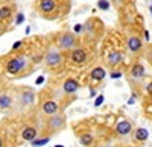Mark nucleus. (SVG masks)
<instances>
[{
  "label": "nucleus",
  "instance_id": "f257e3e1",
  "mask_svg": "<svg viewBox=\"0 0 152 147\" xmlns=\"http://www.w3.org/2000/svg\"><path fill=\"white\" fill-rule=\"evenodd\" d=\"M46 127H47L49 133H58V132H61L62 129L66 127V115L59 112L56 115L49 117L47 121H46Z\"/></svg>",
  "mask_w": 152,
  "mask_h": 147
},
{
  "label": "nucleus",
  "instance_id": "f03ea898",
  "mask_svg": "<svg viewBox=\"0 0 152 147\" xmlns=\"http://www.w3.org/2000/svg\"><path fill=\"white\" fill-rule=\"evenodd\" d=\"M26 68V59L21 56H14L6 62V73L8 75H18Z\"/></svg>",
  "mask_w": 152,
  "mask_h": 147
},
{
  "label": "nucleus",
  "instance_id": "7ed1b4c3",
  "mask_svg": "<svg viewBox=\"0 0 152 147\" xmlns=\"http://www.w3.org/2000/svg\"><path fill=\"white\" fill-rule=\"evenodd\" d=\"M62 61H64V58H62L61 52L56 50V49H50V50L47 52V55H46L44 64L49 68H56V67H59L62 64Z\"/></svg>",
  "mask_w": 152,
  "mask_h": 147
},
{
  "label": "nucleus",
  "instance_id": "20e7f679",
  "mask_svg": "<svg viewBox=\"0 0 152 147\" xmlns=\"http://www.w3.org/2000/svg\"><path fill=\"white\" fill-rule=\"evenodd\" d=\"M18 102H20L21 106H32L35 103V93H34V90L24 87L20 91V94H18Z\"/></svg>",
  "mask_w": 152,
  "mask_h": 147
},
{
  "label": "nucleus",
  "instance_id": "39448f33",
  "mask_svg": "<svg viewBox=\"0 0 152 147\" xmlns=\"http://www.w3.org/2000/svg\"><path fill=\"white\" fill-rule=\"evenodd\" d=\"M58 46H59V49H62V50H70V49L75 50V46H76L75 35H72V33L61 35L59 40H58Z\"/></svg>",
  "mask_w": 152,
  "mask_h": 147
},
{
  "label": "nucleus",
  "instance_id": "423d86ee",
  "mask_svg": "<svg viewBox=\"0 0 152 147\" xmlns=\"http://www.w3.org/2000/svg\"><path fill=\"white\" fill-rule=\"evenodd\" d=\"M41 112L47 117L56 115V114H59V105L55 100H46L41 105Z\"/></svg>",
  "mask_w": 152,
  "mask_h": 147
},
{
  "label": "nucleus",
  "instance_id": "0eeeda50",
  "mask_svg": "<svg viewBox=\"0 0 152 147\" xmlns=\"http://www.w3.org/2000/svg\"><path fill=\"white\" fill-rule=\"evenodd\" d=\"M37 138H38V129L35 126H26V127H23V130H21V140L23 141L32 143Z\"/></svg>",
  "mask_w": 152,
  "mask_h": 147
},
{
  "label": "nucleus",
  "instance_id": "6e6552de",
  "mask_svg": "<svg viewBox=\"0 0 152 147\" xmlns=\"http://www.w3.org/2000/svg\"><path fill=\"white\" fill-rule=\"evenodd\" d=\"M15 103L14 96H11L8 93H0V111H6V109H11Z\"/></svg>",
  "mask_w": 152,
  "mask_h": 147
},
{
  "label": "nucleus",
  "instance_id": "1a4fd4ad",
  "mask_svg": "<svg viewBox=\"0 0 152 147\" xmlns=\"http://www.w3.org/2000/svg\"><path fill=\"white\" fill-rule=\"evenodd\" d=\"M70 59H72L73 64L82 65L87 61V52L84 50V49H75V50L72 52V55H70Z\"/></svg>",
  "mask_w": 152,
  "mask_h": 147
},
{
  "label": "nucleus",
  "instance_id": "9d476101",
  "mask_svg": "<svg viewBox=\"0 0 152 147\" xmlns=\"http://www.w3.org/2000/svg\"><path fill=\"white\" fill-rule=\"evenodd\" d=\"M132 130V123L128 120H120L117 121V125H116V132L119 133L120 137H125V135H129Z\"/></svg>",
  "mask_w": 152,
  "mask_h": 147
},
{
  "label": "nucleus",
  "instance_id": "9b49d317",
  "mask_svg": "<svg viewBox=\"0 0 152 147\" xmlns=\"http://www.w3.org/2000/svg\"><path fill=\"white\" fill-rule=\"evenodd\" d=\"M78 90H79V83H78V80L73 79V77L66 79L64 83H62V91H64L66 94H75Z\"/></svg>",
  "mask_w": 152,
  "mask_h": 147
},
{
  "label": "nucleus",
  "instance_id": "f8f14e48",
  "mask_svg": "<svg viewBox=\"0 0 152 147\" xmlns=\"http://www.w3.org/2000/svg\"><path fill=\"white\" fill-rule=\"evenodd\" d=\"M40 11L43 14H50L52 11H55L56 8V2L55 0H40Z\"/></svg>",
  "mask_w": 152,
  "mask_h": 147
},
{
  "label": "nucleus",
  "instance_id": "ddd939ff",
  "mask_svg": "<svg viewBox=\"0 0 152 147\" xmlns=\"http://www.w3.org/2000/svg\"><path fill=\"white\" fill-rule=\"evenodd\" d=\"M108 64L110 65H119L122 61H123V53L119 52V50H111L108 53Z\"/></svg>",
  "mask_w": 152,
  "mask_h": 147
},
{
  "label": "nucleus",
  "instance_id": "4468645a",
  "mask_svg": "<svg viewBox=\"0 0 152 147\" xmlns=\"http://www.w3.org/2000/svg\"><path fill=\"white\" fill-rule=\"evenodd\" d=\"M105 76H107V71H105L102 67H94V68L90 71V79H91V80H96V82L102 80Z\"/></svg>",
  "mask_w": 152,
  "mask_h": 147
},
{
  "label": "nucleus",
  "instance_id": "2eb2a0df",
  "mask_svg": "<svg viewBox=\"0 0 152 147\" xmlns=\"http://www.w3.org/2000/svg\"><path fill=\"white\" fill-rule=\"evenodd\" d=\"M131 77L138 80L145 77V67L142 64H134V67L131 68Z\"/></svg>",
  "mask_w": 152,
  "mask_h": 147
},
{
  "label": "nucleus",
  "instance_id": "dca6fc26",
  "mask_svg": "<svg viewBox=\"0 0 152 147\" xmlns=\"http://www.w3.org/2000/svg\"><path fill=\"white\" fill-rule=\"evenodd\" d=\"M128 49L131 52H138L142 49V40L138 38V36H129L128 38Z\"/></svg>",
  "mask_w": 152,
  "mask_h": 147
},
{
  "label": "nucleus",
  "instance_id": "f3484780",
  "mask_svg": "<svg viewBox=\"0 0 152 147\" xmlns=\"http://www.w3.org/2000/svg\"><path fill=\"white\" fill-rule=\"evenodd\" d=\"M148 137H149V132H148V129H145V127H138V129H135V132H134V138H135L137 141H140V143L146 141Z\"/></svg>",
  "mask_w": 152,
  "mask_h": 147
},
{
  "label": "nucleus",
  "instance_id": "a211bd4d",
  "mask_svg": "<svg viewBox=\"0 0 152 147\" xmlns=\"http://www.w3.org/2000/svg\"><path fill=\"white\" fill-rule=\"evenodd\" d=\"M12 12H14V9H12V6L9 5H5V6H0V20H8L12 17Z\"/></svg>",
  "mask_w": 152,
  "mask_h": 147
},
{
  "label": "nucleus",
  "instance_id": "6ab92c4d",
  "mask_svg": "<svg viewBox=\"0 0 152 147\" xmlns=\"http://www.w3.org/2000/svg\"><path fill=\"white\" fill-rule=\"evenodd\" d=\"M93 141H94V137L91 135V133H82V135L79 137V143L84 146V147H90L91 144H93Z\"/></svg>",
  "mask_w": 152,
  "mask_h": 147
},
{
  "label": "nucleus",
  "instance_id": "aec40b11",
  "mask_svg": "<svg viewBox=\"0 0 152 147\" xmlns=\"http://www.w3.org/2000/svg\"><path fill=\"white\" fill-rule=\"evenodd\" d=\"M49 141H50V137H44V138H37V140H34L31 144H32V147H41V146L47 144Z\"/></svg>",
  "mask_w": 152,
  "mask_h": 147
},
{
  "label": "nucleus",
  "instance_id": "412c9836",
  "mask_svg": "<svg viewBox=\"0 0 152 147\" xmlns=\"http://www.w3.org/2000/svg\"><path fill=\"white\" fill-rule=\"evenodd\" d=\"M97 8L102 9V11H108L110 9V2H108V0H99V2H97Z\"/></svg>",
  "mask_w": 152,
  "mask_h": 147
},
{
  "label": "nucleus",
  "instance_id": "4be33fe9",
  "mask_svg": "<svg viewBox=\"0 0 152 147\" xmlns=\"http://www.w3.org/2000/svg\"><path fill=\"white\" fill-rule=\"evenodd\" d=\"M102 103H104V96H102V94H99V96L96 97V100H94V106L97 108V106H100Z\"/></svg>",
  "mask_w": 152,
  "mask_h": 147
},
{
  "label": "nucleus",
  "instance_id": "5701e85b",
  "mask_svg": "<svg viewBox=\"0 0 152 147\" xmlns=\"http://www.w3.org/2000/svg\"><path fill=\"white\" fill-rule=\"evenodd\" d=\"M24 20V15L21 14V12H20V14H17V20H15V24H20L21 21Z\"/></svg>",
  "mask_w": 152,
  "mask_h": 147
},
{
  "label": "nucleus",
  "instance_id": "b1692460",
  "mask_svg": "<svg viewBox=\"0 0 152 147\" xmlns=\"http://www.w3.org/2000/svg\"><path fill=\"white\" fill-rule=\"evenodd\" d=\"M120 76H122V73H120V71H119V73H117V71L111 73V79H119Z\"/></svg>",
  "mask_w": 152,
  "mask_h": 147
},
{
  "label": "nucleus",
  "instance_id": "393cba45",
  "mask_svg": "<svg viewBox=\"0 0 152 147\" xmlns=\"http://www.w3.org/2000/svg\"><path fill=\"white\" fill-rule=\"evenodd\" d=\"M146 91H148V94H149V96H152V82H149V83H148Z\"/></svg>",
  "mask_w": 152,
  "mask_h": 147
},
{
  "label": "nucleus",
  "instance_id": "a878e982",
  "mask_svg": "<svg viewBox=\"0 0 152 147\" xmlns=\"http://www.w3.org/2000/svg\"><path fill=\"white\" fill-rule=\"evenodd\" d=\"M82 30V24H76L75 26V32H81Z\"/></svg>",
  "mask_w": 152,
  "mask_h": 147
},
{
  "label": "nucleus",
  "instance_id": "bb28decb",
  "mask_svg": "<svg viewBox=\"0 0 152 147\" xmlns=\"http://www.w3.org/2000/svg\"><path fill=\"white\" fill-rule=\"evenodd\" d=\"M21 46V41H17L15 44H14V47H12V49H17V47H20Z\"/></svg>",
  "mask_w": 152,
  "mask_h": 147
},
{
  "label": "nucleus",
  "instance_id": "cd10ccee",
  "mask_svg": "<svg viewBox=\"0 0 152 147\" xmlns=\"http://www.w3.org/2000/svg\"><path fill=\"white\" fill-rule=\"evenodd\" d=\"M0 147H5V141H3L2 137H0Z\"/></svg>",
  "mask_w": 152,
  "mask_h": 147
},
{
  "label": "nucleus",
  "instance_id": "c85d7f7f",
  "mask_svg": "<svg viewBox=\"0 0 152 147\" xmlns=\"http://www.w3.org/2000/svg\"><path fill=\"white\" fill-rule=\"evenodd\" d=\"M43 80H44V77H38L37 79V83H43Z\"/></svg>",
  "mask_w": 152,
  "mask_h": 147
},
{
  "label": "nucleus",
  "instance_id": "c756f323",
  "mask_svg": "<svg viewBox=\"0 0 152 147\" xmlns=\"http://www.w3.org/2000/svg\"><path fill=\"white\" fill-rule=\"evenodd\" d=\"M134 102H135V99H134V97H131V99H129V100H128V103H129V105H132V103H134Z\"/></svg>",
  "mask_w": 152,
  "mask_h": 147
},
{
  "label": "nucleus",
  "instance_id": "7c9ffc66",
  "mask_svg": "<svg viewBox=\"0 0 152 147\" xmlns=\"http://www.w3.org/2000/svg\"><path fill=\"white\" fill-rule=\"evenodd\" d=\"M145 38L149 40V32H148V30H145Z\"/></svg>",
  "mask_w": 152,
  "mask_h": 147
},
{
  "label": "nucleus",
  "instance_id": "2f4dec72",
  "mask_svg": "<svg viewBox=\"0 0 152 147\" xmlns=\"http://www.w3.org/2000/svg\"><path fill=\"white\" fill-rule=\"evenodd\" d=\"M116 3L117 5H123V0H116Z\"/></svg>",
  "mask_w": 152,
  "mask_h": 147
},
{
  "label": "nucleus",
  "instance_id": "473e14b6",
  "mask_svg": "<svg viewBox=\"0 0 152 147\" xmlns=\"http://www.w3.org/2000/svg\"><path fill=\"white\" fill-rule=\"evenodd\" d=\"M0 32H2V23H0Z\"/></svg>",
  "mask_w": 152,
  "mask_h": 147
},
{
  "label": "nucleus",
  "instance_id": "72a5a7b5",
  "mask_svg": "<svg viewBox=\"0 0 152 147\" xmlns=\"http://www.w3.org/2000/svg\"><path fill=\"white\" fill-rule=\"evenodd\" d=\"M55 147H62V146H55Z\"/></svg>",
  "mask_w": 152,
  "mask_h": 147
},
{
  "label": "nucleus",
  "instance_id": "f704fd0d",
  "mask_svg": "<svg viewBox=\"0 0 152 147\" xmlns=\"http://www.w3.org/2000/svg\"><path fill=\"white\" fill-rule=\"evenodd\" d=\"M5 2H9V0H5Z\"/></svg>",
  "mask_w": 152,
  "mask_h": 147
}]
</instances>
